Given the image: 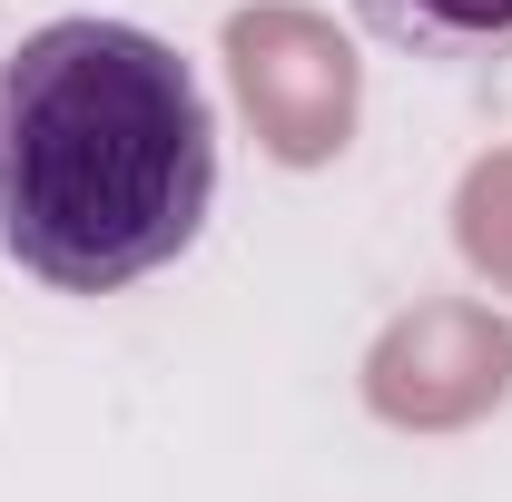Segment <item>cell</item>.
Returning <instances> with one entry per match:
<instances>
[{
    "mask_svg": "<svg viewBox=\"0 0 512 502\" xmlns=\"http://www.w3.org/2000/svg\"><path fill=\"white\" fill-rule=\"evenodd\" d=\"M217 197V109L138 20H50L0 60V247L60 296L178 266Z\"/></svg>",
    "mask_w": 512,
    "mask_h": 502,
    "instance_id": "6da1fadb",
    "label": "cell"
},
{
    "mask_svg": "<svg viewBox=\"0 0 512 502\" xmlns=\"http://www.w3.org/2000/svg\"><path fill=\"white\" fill-rule=\"evenodd\" d=\"M355 20L384 50L434 69H503L512 60V0H355Z\"/></svg>",
    "mask_w": 512,
    "mask_h": 502,
    "instance_id": "7a4b0ae2",
    "label": "cell"
}]
</instances>
